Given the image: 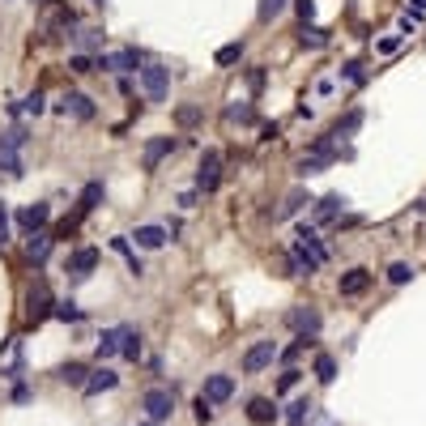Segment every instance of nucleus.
<instances>
[{"label": "nucleus", "mask_w": 426, "mask_h": 426, "mask_svg": "<svg viewBox=\"0 0 426 426\" xmlns=\"http://www.w3.org/2000/svg\"><path fill=\"white\" fill-rule=\"evenodd\" d=\"M47 222H51V205H47V200H34V205H26V209L18 213V226H22V235L47 231Z\"/></svg>", "instance_id": "nucleus-10"}, {"label": "nucleus", "mask_w": 426, "mask_h": 426, "mask_svg": "<svg viewBox=\"0 0 426 426\" xmlns=\"http://www.w3.org/2000/svg\"><path fill=\"white\" fill-rule=\"evenodd\" d=\"M141 426H158V422H141Z\"/></svg>", "instance_id": "nucleus-52"}, {"label": "nucleus", "mask_w": 426, "mask_h": 426, "mask_svg": "<svg viewBox=\"0 0 426 426\" xmlns=\"http://www.w3.org/2000/svg\"><path fill=\"white\" fill-rule=\"evenodd\" d=\"M34 5H51V0H34Z\"/></svg>", "instance_id": "nucleus-51"}, {"label": "nucleus", "mask_w": 426, "mask_h": 426, "mask_svg": "<svg viewBox=\"0 0 426 426\" xmlns=\"http://www.w3.org/2000/svg\"><path fill=\"white\" fill-rule=\"evenodd\" d=\"M5 239H9V205L0 200V247H5Z\"/></svg>", "instance_id": "nucleus-44"}, {"label": "nucleus", "mask_w": 426, "mask_h": 426, "mask_svg": "<svg viewBox=\"0 0 426 426\" xmlns=\"http://www.w3.org/2000/svg\"><path fill=\"white\" fill-rule=\"evenodd\" d=\"M132 239H137V247H141V252H158V247H167L171 231H167V226H137V231H132Z\"/></svg>", "instance_id": "nucleus-20"}, {"label": "nucleus", "mask_w": 426, "mask_h": 426, "mask_svg": "<svg viewBox=\"0 0 426 426\" xmlns=\"http://www.w3.org/2000/svg\"><path fill=\"white\" fill-rule=\"evenodd\" d=\"M401 43H405V34L392 30V34H384V39L376 43V51H380V56H392V51H401Z\"/></svg>", "instance_id": "nucleus-37"}, {"label": "nucleus", "mask_w": 426, "mask_h": 426, "mask_svg": "<svg viewBox=\"0 0 426 426\" xmlns=\"http://www.w3.org/2000/svg\"><path fill=\"white\" fill-rule=\"evenodd\" d=\"M43 111H47V98H43L39 90L22 98V116H30V120H34V116H43Z\"/></svg>", "instance_id": "nucleus-36"}, {"label": "nucleus", "mask_w": 426, "mask_h": 426, "mask_svg": "<svg viewBox=\"0 0 426 426\" xmlns=\"http://www.w3.org/2000/svg\"><path fill=\"white\" fill-rule=\"evenodd\" d=\"M213 60H218V69H231V64H239V60H243V43H226V47H222Z\"/></svg>", "instance_id": "nucleus-32"}, {"label": "nucleus", "mask_w": 426, "mask_h": 426, "mask_svg": "<svg viewBox=\"0 0 426 426\" xmlns=\"http://www.w3.org/2000/svg\"><path fill=\"white\" fill-rule=\"evenodd\" d=\"M141 409H145L149 422H167L175 413V388H145Z\"/></svg>", "instance_id": "nucleus-3"}, {"label": "nucleus", "mask_w": 426, "mask_h": 426, "mask_svg": "<svg viewBox=\"0 0 426 426\" xmlns=\"http://www.w3.org/2000/svg\"><path fill=\"white\" fill-rule=\"evenodd\" d=\"M311 409H315V405H311L307 397H298V401L290 405V413H286V422H290V426H307V418H311Z\"/></svg>", "instance_id": "nucleus-30"}, {"label": "nucleus", "mask_w": 426, "mask_h": 426, "mask_svg": "<svg viewBox=\"0 0 426 426\" xmlns=\"http://www.w3.org/2000/svg\"><path fill=\"white\" fill-rule=\"evenodd\" d=\"M358 128H362V111L354 106V111H345V116H341V120L333 124V132H329V137H354Z\"/></svg>", "instance_id": "nucleus-27"}, {"label": "nucleus", "mask_w": 426, "mask_h": 426, "mask_svg": "<svg viewBox=\"0 0 426 426\" xmlns=\"http://www.w3.org/2000/svg\"><path fill=\"white\" fill-rule=\"evenodd\" d=\"M102 192H106V188H102V184H98V179H94V184H85V188H81V196H77V209H73V218H69V222H64V226H60V235H69V231H73V226H77V222H81V218H90V213H94V209H98V200H102Z\"/></svg>", "instance_id": "nucleus-8"}, {"label": "nucleus", "mask_w": 426, "mask_h": 426, "mask_svg": "<svg viewBox=\"0 0 426 426\" xmlns=\"http://www.w3.org/2000/svg\"><path fill=\"white\" fill-rule=\"evenodd\" d=\"M409 5H413V9H409V13H418V18H422V13H426V0H409Z\"/></svg>", "instance_id": "nucleus-50"}, {"label": "nucleus", "mask_w": 426, "mask_h": 426, "mask_svg": "<svg viewBox=\"0 0 426 426\" xmlns=\"http://www.w3.org/2000/svg\"><path fill=\"white\" fill-rule=\"evenodd\" d=\"M324 260H329V247L320 243V235H315V226H311V222H303V226H298V235H294V243H290L286 277H311V273L324 269Z\"/></svg>", "instance_id": "nucleus-1"}, {"label": "nucleus", "mask_w": 426, "mask_h": 426, "mask_svg": "<svg viewBox=\"0 0 426 426\" xmlns=\"http://www.w3.org/2000/svg\"><path fill=\"white\" fill-rule=\"evenodd\" d=\"M196 120H200V106H179V111H175V124H184V128L196 124Z\"/></svg>", "instance_id": "nucleus-43"}, {"label": "nucleus", "mask_w": 426, "mask_h": 426, "mask_svg": "<svg viewBox=\"0 0 426 426\" xmlns=\"http://www.w3.org/2000/svg\"><path fill=\"white\" fill-rule=\"evenodd\" d=\"M26 401H30V388H26V384H18V388H13V405H26Z\"/></svg>", "instance_id": "nucleus-49"}, {"label": "nucleus", "mask_w": 426, "mask_h": 426, "mask_svg": "<svg viewBox=\"0 0 426 426\" xmlns=\"http://www.w3.org/2000/svg\"><path fill=\"white\" fill-rule=\"evenodd\" d=\"M286 324H290L294 333H307V337H315L324 320H320V311H315V307H290V311H286Z\"/></svg>", "instance_id": "nucleus-13"}, {"label": "nucleus", "mask_w": 426, "mask_h": 426, "mask_svg": "<svg viewBox=\"0 0 426 426\" xmlns=\"http://www.w3.org/2000/svg\"><path fill=\"white\" fill-rule=\"evenodd\" d=\"M298 43H303V47H311V51H320V47H329V30H324V26H311V22H303Z\"/></svg>", "instance_id": "nucleus-23"}, {"label": "nucleus", "mask_w": 426, "mask_h": 426, "mask_svg": "<svg viewBox=\"0 0 426 426\" xmlns=\"http://www.w3.org/2000/svg\"><path fill=\"white\" fill-rule=\"evenodd\" d=\"M192 413H196V422H200V426H209V422H213V413H218V409H213V405H209L205 397H196V405H192Z\"/></svg>", "instance_id": "nucleus-39"}, {"label": "nucleus", "mask_w": 426, "mask_h": 426, "mask_svg": "<svg viewBox=\"0 0 426 426\" xmlns=\"http://www.w3.org/2000/svg\"><path fill=\"white\" fill-rule=\"evenodd\" d=\"M388 282H392V286H405V282H413V264H405V260H392V264H388Z\"/></svg>", "instance_id": "nucleus-34"}, {"label": "nucleus", "mask_w": 426, "mask_h": 426, "mask_svg": "<svg viewBox=\"0 0 426 426\" xmlns=\"http://www.w3.org/2000/svg\"><path fill=\"white\" fill-rule=\"evenodd\" d=\"M333 90H337V85H333V77H320V81H315V94H320V98H329Z\"/></svg>", "instance_id": "nucleus-48"}, {"label": "nucleus", "mask_w": 426, "mask_h": 426, "mask_svg": "<svg viewBox=\"0 0 426 426\" xmlns=\"http://www.w3.org/2000/svg\"><path fill=\"white\" fill-rule=\"evenodd\" d=\"M56 111H60V116H73V120H81V124H85V120H94V116H98V106H94V98H85L81 90H69V94L56 102Z\"/></svg>", "instance_id": "nucleus-9"}, {"label": "nucleus", "mask_w": 426, "mask_h": 426, "mask_svg": "<svg viewBox=\"0 0 426 426\" xmlns=\"http://www.w3.org/2000/svg\"><path fill=\"white\" fill-rule=\"evenodd\" d=\"M200 397L209 401V405H226L231 397H235V376H205V388H200Z\"/></svg>", "instance_id": "nucleus-11"}, {"label": "nucleus", "mask_w": 426, "mask_h": 426, "mask_svg": "<svg viewBox=\"0 0 426 426\" xmlns=\"http://www.w3.org/2000/svg\"><path fill=\"white\" fill-rule=\"evenodd\" d=\"M64 269H69V282H85V277L98 269V252H94V247H77V252L69 256Z\"/></svg>", "instance_id": "nucleus-12"}, {"label": "nucleus", "mask_w": 426, "mask_h": 426, "mask_svg": "<svg viewBox=\"0 0 426 426\" xmlns=\"http://www.w3.org/2000/svg\"><path fill=\"white\" fill-rule=\"evenodd\" d=\"M371 277L366 269H350V273H341V282H337V290H341V298H358V294H366L371 290Z\"/></svg>", "instance_id": "nucleus-17"}, {"label": "nucleus", "mask_w": 426, "mask_h": 426, "mask_svg": "<svg viewBox=\"0 0 426 426\" xmlns=\"http://www.w3.org/2000/svg\"><path fill=\"white\" fill-rule=\"evenodd\" d=\"M294 9H298V18H303V22H311V13H315V0H294Z\"/></svg>", "instance_id": "nucleus-45"}, {"label": "nucleus", "mask_w": 426, "mask_h": 426, "mask_svg": "<svg viewBox=\"0 0 426 426\" xmlns=\"http://www.w3.org/2000/svg\"><path fill=\"white\" fill-rule=\"evenodd\" d=\"M282 9H286V0H260V9H256V18H260V22H273V18H277Z\"/></svg>", "instance_id": "nucleus-38"}, {"label": "nucleus", "mask_w": 426, "mask_h": 426, "mask_svg": "<svg viewBox=\"0 0 426 426\" xmlns=\"http://www.w3.org/2000/svg\"><path fill=\"white\" fill-rule=\"evenodd\" d=\"M0 141H5V145H13V149H22V145H26V141H30V137H26V128H22V124H18V128H9V132H5V137H0Z\"/></svg>", "instance_id": "nucleus-42"}, {"label": "nucleus", "mask_w": 426, "mask_h": 426, "mask_svg": "<svg viewBox=\"0 0 426 426\" xmlns=\"http://www.w3.org/2000/svg\"><path fill=\"white\" fill-rule=\"evenodd\" d=\"M311 371H315L320 384H333V380H337V358H333V354H315V366H311Z\"/></svg>", "instance_id": "nucleus-28"}, {"label": "nucleus", "mask_w": 426, "mask_h": 426, "mask_svg": "<svg viewBox=\"0 0 426 426\" xmlns=\"http://www.w3.org/2000/svg\"><path fill=\"white\" fill-rule=\"evenodd\" d=\"M282 413H277V405H273V397H252L247 401V422L252 426H273Z\"/></svg>", "instance_id": "nucleus-15"}, {"label": "nucleus", "mask_w": 426, "mask_h": 426, "mask_svg": "<svg viewBox=\"0 0 426 426\" xmlns=\"http://www.w3.org/2000/svg\"><path fill=\"white\" fill-rule=\"evenodd\" d=\"M116 384H120V376H116L111 366H94L90 376H85V397H98V392H111Z\"/></svg>", "instance_id": "nucleus-19"}, {"label": "nucleus", "mask_w": 426, "mask_h": 426, "mask_svg": "<svg viewBox=\"0 0 426 426\" xmlns=\"http://www.w3.org/2000/svg\"><path fill=\"white\" fill-rule=\"evenodd\" d=\"M298 380H303V371H294V366H286V371H282V380H277V392H290V388H294Z\"/></svg>", "instance_id": "nucleus-40"}, {"label": "nucleus", "mask_w": 426, "mask_h": 426, "mask_svg": "<svg viewBox=\"0 0 426 426\" xmlns=\"http://www.w3.org/2000/svg\"><path fill=\"white\" fill-rule=\"evenodd\" d=\"M175 137H153V141H145V153H141V167L145 171H158V163H163L167 153H175Z\"/></svg>", "instance_id": "nucleus-14"}, {"label": "nucleus", "mask_w": 426, "mask_h": 426, "mask_svg": "<svg viewBox=\"0 0 426 426\" xmlns=\"http://www.w3.org/2000/svg\"><path fill=\"white\" fill-rule=\"evenodd\" d=\"M311 205H315V209H311V226H315V222H333L337 213L345 209V196L333 192V196H320V200H311Z\"/></svg>", "instance_id": "nucleus-18"}, {"label": "nucleus", "mask_w": 426, "mask_h": 426, "mask_svg": "<svg viewBox=\"0 0 426 426\" xmlns=\"http://www.w3.org/2000/svg\"><path fill=\"white\" fill-rule=\"evenodd\" d=\"M0 171H5V175H26V163H22V153L13 149V145H5V141H0Z\"/></svg>", "instance_id": "nucleus-22"}, {"label": "nucleus", "mask_w": 426, "mask_h": 426, "mask_svg": "<svg viewBox=\"0 0 426 426\" xmlns=\"http://www.w3.org/2000/svg\"><path fill=\"white\" fill-rule=\"evenodd\" d=\"M137 81H141V90H145L149 102H167L171 69H163V64H141V69H137Z\"/></svg>", "instance_id": "nucleus-2"}, {"label": "nucleus", "mask_w": 426, "mask_h": 426, "mask_svg": "<svg viewBox=\"0 0 426 426\" xmlns=\"http://www.w3.org/2000/svg\"><path fill=\"white\" fill-rule=\"evenodd\" d=\"M307 422H311V426H337V422H333L324 409H311V418H307Z\"/></svg>", "instance_id": "nucleus-46"}, {"label": "nucleus", "mask_w": 426, "mask_h": 426, "mask_svg": "<svg viewBox=\"0 0 426 426\" xmlns=\"http://www.w3.org/2000/svg\"><path fill=\"white\" fill-rule=\"evenodd\" d=\"M120 354H124L128 362H137V358H141V333H137V329H128V324L120 329Z\"/></svg>", "instance_id": "nucleus-24"}, {"label": "nucleus", "mask_w": 426, "mask_h": 426, "mask_svg": "<svg viewBox=\"0 0 426 426\" xmlns=\"http://www.w3.org/2000/svg\"><path fill=\"white\" fill-rule=\"evenodd\" d=\"M73 43H77L81 51H94V47H102V30H98V26H77Z\"/></svg>", "instance_id": "nucleus-29"}, {"label": "nucleus", "mask_w": 426, "mask_h": 426, "mask_svg": "<svg viewBox=\"0 0 426 426\" xmlns=\"http://www.w3.org/2000/svg\"><path fill=\"white\" fill-rule=\"evenodd\" d=\"M56 320H64V324H81V320H85V311H81L73 298H64V303H56Z\"/></svg>", "instance_id": "nucleus-31"}, {"label": "nucleus", "mask_w": 426, "mask_h": 426, "mask_svg": "<svg viewBox=\"0 0 426 426\" xmlns=\"http://www.w3.org/2000/svg\"><path fill=\"white\" fill-rule=\"evenodd\" d=\"M85 362H64L60 366V384H69V388H85Z\"/></svg>", "instance_id": "nucleus-26"}, {"label": "nucleus", "mask_w": 426, "mask_h": 426, "mask_svg": "<svg viewBox=\"0 0 426 426\" xmlns=\"http://www.w3.org/2000/svg\"><path fill=\"white\" fill-rule=\"evenodd\" d=\"M94 69H102V73H137V69H141V51H137V47L102 51V56L94 60Z\"/></svg>", "instance_id": "nucleus-5"}, {"label": "nucleus", "mask_w": 426, "mask_h": 426, "mask_svg": "<svg viewBox=\"0 0 426 426\" xmlns=\"http://www.w3.org/2000/svg\"><path fill=\"white\" fill-rule=\"evenodd\" d=\"M26 315H30V324H43L47 315H56V298H51V286L39 277L26 294Z\"/></svg>", "instance_id": "nucleus-4"}, {"label": "nucleus", "mask_w": 426, "mask_h": 426, "mask_svg": "<svg viewBox=\"0 0 426 426\" xmlns=\"http://www.w3.org/2000/svg\"><path fill=\"white\" fill-rule=\"evenodd\" d=\"M69 69L81 77V73H94V60L90 56H81V51H77V56H69Z\"/></svg>", "instance_id": "nucleus-41"}, {"label": "nucleus", "mask_w": 426, "mask_h": 426, "mask_svg": "<svg viewBox=\"0 0 426 426\" xmlns=\"http://www.w3.org/2000/svg\"><path fill=\"white\" fill-rule=\"evenodd\" d=\"M222 116H226V124H256V106L252 102H231Z\"/></svg>", "instance_id": "nucleus-25"}, {"label": "nucleus", "mask_w": 426, "mask_h": 426, "mask_svg": "<svg viewBox=\"0 0 426 426\" xmlns=\"http://www.w3.org/2000/svg\"><path fill=\"white\" fill-rule=\"evenodd\" d=\"M247 85L260 94V90H264V69H252V73H247Z\"/></svg>", "instance_id": "nucleus-47"}, {"label": "nucleus", "mask_w": 426, "mask_h": 426, "mask_svg": "<svg viewBox=\"0 0 426 426\" xmlns=\"http://www.w3.org/2000/svg\"><path fill=\"white\" fill-rule=\"evenodd\" d=\"M303 205H311V196H307L303 188H294V192H290V196H286V200L273 209V222H286V218H294V213H298Z\"/></svg>", "instance_id": "nucleus-21"}, {"label": "nucleus", "mask_w": 426, "mask_h": 426, "mask_svg": "<svg viewBox=\"0 0 426 426\" xmlns=\"http://www.w3.org/2000/svg\"><path fill=\"white\" fill-rule=\"evenodd\" d=\"M111 354H120V329H106L98 337V358H111Z\"/></svg>", "instance_id": "nucleus-33"}, {"label": "nucleus", "mask_w": 426, "mask_h": 426, "mask_svg": "<svg viewBox=\"0 0 426 426\" xmlns=\"http://www.w3.org/2000/svg\"><path fill=\"white\" fill-rule=\"evenodd\" d=\"M273 362H277V341H252L239 366H243V376H256V371L273 366Z\"/></svg>", "instance_id": "nucleus-7"}, {"label": "nucleus", "mask_w": 426, "mask_h": 426, "mask_svg": "<svg viewBox=\"0 0 426 426\" xmlns=\"http://www.w3.org/2000/svg\"><path fill=\"white\" fill-rule=\"evenodd\" d=\"M337 81H350V85H362V81H366V73H362V64H358V60H345V64L337 69Z\"/></svg>", "instance_id": "nucleus-35"}, {"label": "nucleus", "mask_w": 426, "mask_h": 426, "mask_svg": "<svg viewBox=\"0 0 426 426\" xmlns=\"http://www.w3.org/2000/svg\"><path fill=\"white\" fill-rule=\"evenodd\" d=\"M218 184H222V153L218 149H205L200 153V171H196V192H218Z\"/></svg>", "instance_id": "nucleus-6"}, {"label": "nucleus", "mask_w": 426, "mask_h": 426, "mask_svg": "<svg viewBox=\"0 0 426 426\" xmlns=\"http://www.w3.org/2000/svg\"><path fill=\"white\" fill-rule=\"evenodd\" d=\"M51 247H56V235H51V231L26 235V260H30V264H43V260L51 256Z\"/></svg>", "instance_id": "nucleus-16"}]
</instances>
